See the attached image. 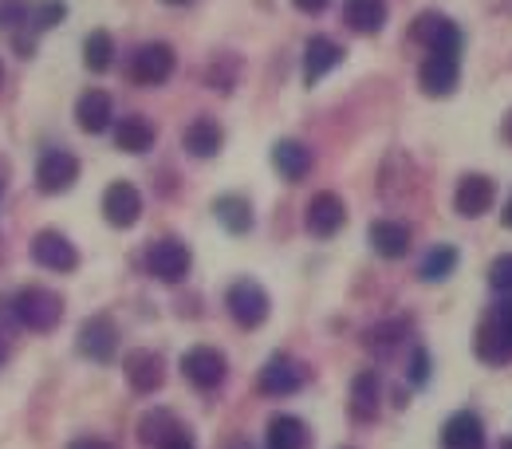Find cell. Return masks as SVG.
Listing matches in <instances>:
<instances>
[{
  "label": "cell",
  "instance_id": "d590c367",
  "mask_svg": "<svg viewBox=\"0 0 512 449\" xmlns=\"http://www.w3.org/2000/svg\"><path fill=\"white\" fill-rule=\"evenodd\" d=\"M158 449H193V442H190V434H186V430H174V434H170Z\"/></svg>",
  "mask_w": 512,
  "mask_h": 449
},
{
  "label": "cell",
  "instance_id": "60d3db41",
  "mask_svg": "<svg viewBox=\"0 0 512 449\" xmlns=\"http://www.w3.org/2000/svg\"><path fill=\"white\" fill-rule=\"evenodd\" d=\"M8 363V339H4V331H0V367Z\"/></svg>",
  "mask_w": 512,
  "mask_h": 449
},
{
  "label": "cell",
  "instance_id": "8d00e7d4",
  "mask_svg": "<svg viewBox=\"0 0 512 449\" xmlns=\"http://www.w3.org/2000/svg\"><path fill=\"white\" fill-rule=\"evenodd\" d=\"M414 383H426V351H414Z\"/></svg>",
  "mask_w": 512,
  "mask_h": 449
},
{
  "label": "cell",
  "instance_id": "52a82bcc",
  "mask_svg": "<svg viewBox=\"0 0 512 449\" xmlns=\"http://www.w3.org/2000/svg\"><path fill=\"white\" fill-rule=\"evenodd\" d=\"M190 264H193L190 245H182L178 237H162V241H154V245L146 249V268H150V276H158L162 284L186 280V276H190Z\"/></svg>",
  "mask_w": 512,
  "mask_h": 449
},
{
  "label": "cell",
  "instance_id": "2e32d148",
  "mask_svg": "<svg viewBox=\"0 0 512 449\" xmlns=\"http://www.w3.org/2000/svg\"><path fill=\"white\" fill-rule=\"evenodd\" d=\"M123 375H127L130 390H138V394H154V390H162L166 383V363H162V355L158 351H130L127 359H123Z\"/></svg>",
  "mask_w": 512,
  "mask_h": 449
},
{
  "label": "cell",
  "instance_id": "b9f144b4",
  "mask_svg": "<svg viewBox=\"0 0 512 449\" xmlns=\"http://www.w3.org/2000/svg\"><path fill=\"white\" fill-rule=\"evenodd\" d=\"M170 8H186V4H193V0H166Z\"/></svg>",
  "mask_w": 512,
  "mask_h": 449
},
{
  "label": "cell",
  "instance_id": "44dd1931",
  "mask_svg": "<svg viewBox=\"0 0 512 449\" xmlns=\"http://www.w3.org/2000/svg\"><path fill=\"white\" fill-rule=\"evenodd\" d=\"M343 64V48L331 36H312L304 44V83H320L323 75H331L335 67Z\"/></svg>",
  "mask_w": 512,
  "mask_h": 449
},
{
  "label": "cell",
  "instance_id": "ac0fdd59",
  "mask_svg": "<svg viewBox=\"0 0 512 449\" xmlns=\"http://www.w3.org/2000/svg\"><path fill=\"white\" fill-rule=\"evenodd\" d=\"M75 123H79L83 134H103V130L115 127V103H111V95L99 91V87L83 91L75 99Z\"/></svg>",
  "mask_w": 512,
  "mask_h": 449
},
{
  "label": "cell",
  "instance_id": "9a60e30c",
  "mask_svg": "<svg viewBox=\"0 0 512 449\" xmlns=\"http://www.w3.org/2000/svg\"><path fill=\"white\" fill-rule=\"evenodd\" d=\"M103 217L111 229H134L142 217V193L134 182H111L103 193Z\"/></svg>",
  "mask_w": 512,
  "mask_h": 449
},
{
  "label": "cell",
  "instance_id": "3957f363",
  "mask_svg": "<svg viewBox=\"0 0 512 449\" xmlns=\"http://www.w3.org/2000/svg\"><path fill=\"white\" fill-rule=\"evenodd\" d=\"M174 67H178L174 48L162 44V40H150V44L134 48V56H130V64H127V75H130V83H138V87H162V83L174 75Z\"/></svg>",
  "mask_w": 512,
  "mask_h": 449
},
{
  "label": "cell",
  "instance_id": "484cf974",
  "mask_svg": "<svg viewBox=\"0 0 512 449\" xmlns=\"http://www.w3.org/2000/svg\"><path fill=\"white\" fill-rule=\"evenodd\" d=\"M264 449H308V426L296 414H272Z\"/></svg>",
  "mask_w": 512,
  "mask_h": 449
},
{
  "label": "cell",
  "instance_id": "8992f818",
  "mask_svg": "<svg viewBox=\"0 0 512 449\" xmlns=\"http://www.w3.org/2000/svg\"><path fill=\"white\" fill-rule=\"evenodd\" d=\"M79 182V158L56 146V150H44L40 162H36V190L56 197V193H67L71 186Z\"/></svg>",
  "mask_w": 512,
  "mask_h": 449
},
{
  "label": "cell",
  "instance_id": "5bb4252c",
  "mask_svg": "<svg viewBox=\"0 0 512 449\" xmlns=\"http://www.w3.org/2000/svg\"><path fill=\"white\" fill-rule=\"evenodd\" d=\"M182 371L197 390H217L229 375V359L217 351V347H193L182 359Z\"/></svg>",
  "mask_w": 512,
  "mask_h": 449
},
{
  "label": "cell",
  "instance_id": "d6a6232c",
  "mask_svg": "<svg viewBox=\"0 0 512 449\" xmlns=\"http://www.w3.org/2000/svg\"><path fill=\"white\" fill-rule=\"evenodd\" d=\"M32 4L28 0H0V28H28Z\"/></svg>",
  "mask_w": 512,
  "mask_h": 449
},
{
  "label": "cell",
  "instance_id": "30bf717a",
  "mask_svg": "<svg viewBox=\"0 0 512 449\" xmlns=\"http://www.w3.org/2000/svg\"><path fill=\"white\" fill-rule=\"evenodd\" d=\"M343 225H347V205H343L339 193L323 190L308 201V209H304V229H308L312 237L331 241L335 233H343Z\"/></svg>",
  "mask_w": 512,
  "mask_h": 449
},
{
  "label": "cell",
  "instance_id": "e0dca14e",
  "mask_svg": "<svg viewBox=\"0 0 512 449\" xmlns=\"http://www.w3.org/2000/svg\"><path fill=\"white\" fill-rule=\"evenodd\" d=\"M272 166H276V174H280L284 182H304V178L312 174V166H316V154H312V146H304L300 138H280V142L272 146Z\"/></svg>",
  "mask_w": 512,
  "mask_h": 449
},
{
  "label": "cell",
  "instance_id": "ee69618b",
  "mask_svg": "<svg viewBox=\"0 0 512 449\" xmlns=\"http://www.w3.org/2000/svg\"><path fill=\"white\" fill-rule=\"evenodd\" d=\"M0 83H4V67H0Z\"/></svg>",
  "mask_w": 512,
  "mask_h": 449
},
{
  "label": "cell",
  "instance_id": "9c48e42d",
  "mask_svg": "<svg viewBox=\"0 0 512 449\" xmlns=\"http://www.w3.org/2000/svg\"><path fill=\"white\" fill-rule=\"evenodd\" d=\"M410 40L422 44L426 52L434 48H446V52H461V28L449 20L446 12H418L414 24H410Z\"/></svg>",
  "mask_w": 512,
  "mask_h": 449
},
{
  "label": "cell",
  "instance_id": "4dcf8cb0",
  "mask_svg": "<svg viewBox=\"0 0 512 449\" xmlns=\"http://www.w3.org/2000/svg\"><path fill=\"white\" fill-rule=\"evenodd\" d=\"M398 339H406V323H402V320L379 323V327H367V335H363V343H367L371 351H390Z\"/></svg>",
  "mask_w": 512,
  "mask_h": 449
},
{
  "label": "cell",
  "instance_id": "7bdbcfd3",
  "mask_svg": "<svg viewBox=\"0 0 512 449\" xmlns=\"http://www.w3.org/2000/svg\"><path fill=\"white\" fill-rule=\"evenodd\" d=\"M497 449H512V438H505V442H501Z\"/></svg>",
  "mask_w": 512,
  "mask_h": 449
},
{
  "label": "cell",
  "instance_id": "7402d4cb",
  "mask_svg": "<svg viewBox=\"0 0 512 449\" xmlns=\"http://www.w3.org/2000/svg\"><path fill=\"white\" fill-rule=\"evenodd\" d=\"M154 142H158V127L146 115H123L115 123V146L123 154H150Z\"/></svg>",
  "mask_w": 512,
  "mask_h": 449
},
{
  "label": "cell",
  "instance_id": "1f68e13d",
  "mask_svg": "<svg viewBox=\"0 0 512 449\" xmlns=\"http://www.w3.org/2000/svg\"><path fill=\"white\" fill-rule=\"evenodd\" d=\"M67 16V4L64 0H40L36 8H32V16H28V24L36 28V32H48V28H56L60 20Z\"/></svg>",
  "mask_w": 512,
  "mask_h": 449
},
{
  "label": "cell",
  "instance_id": "cb8c5ba5",
  "mask_svg": "<svg viewBox=\"0 0 512 449\" xmlns=\"http://www.w3.org/2000/svg\"><path fill=\"white\" fill-rule=\"evenodd\" d=\"M446 449H485V422L473 410H457L442 430Z\"/></svg>",
  "mask_w": 512,
  "mask_h": 449
},
{
  "label": "cell",
  "instance_id": "7c38bea8",
  "mask_svg": "<svg viewBox=\"0 0 512 449\" xmlns=\"http://www.w3.org/2000/svg\"><path fill=\"white\" fill-rule=\"evenodd\" d=\"M32 260L40 268H48V272H75L79 268V249L60 229H40L32 237Z\"/></svg>",
  "mask_w": 512,
  "mask_h": 449
},
{
  "label": "cell",
  "instance_id": "5b68a950",
  "mask_svg": "<svg viewBox=\"0 0 512 449\" xmlns=\"http://www.w3.org/2000/svg\"><path fill=\"white\" fill-rule=\"evenodd\" d=\"M225 308H229V316H233L237 327L256 331L260 323L268 320L272 300H268V292H264L256 280H237V284H229V292H225Z\"/></svg>",
  "mask_w": 512,
  "mask_h": 449
},
{
  "label": "cell",
  "instance_id": "f546056e",
  "mask_svg": "<svg viewBox=\"0 0 512 449\" xmlns=\"http://www.w3.org/2000/svg\"><path fill=\"white\" fill-rule=\"evenodd\" d=\"M453 268H457V249H453V245H434V249L422 257L418 276H422V280H430V284H438V280L453 276Z\"/></svg>",
  "mask_w": 512,
  "mask_h": 449
},
{
  "label": "cell",
  "instance_id": "ba28073f",
  "mask_svg": "<svg viewBox=\"0 0 512 449\" xmlns=\"http://www.w3.org/2000/svg\"><path fill=\"white\" fill-rule=\"evenodd\" d=\"M304 383H308V367L300 359H292V355H272L264 363L260 379H256L260 394H268V398H288V394H296Z\"/></svg>",
  "mask_w": 512,
  "mask_h": 449
},
{
  "label": "cell",
  "instance_id": "e575fe53",
  "mask_svg": "<svg viewBox=\"0 0 512 449\" xmlns=\"http://www.w3.org/2000/svg\"><path fill=\"white\" fill-rule=\"evenodd\" d=\"M296 4V12H304V16H320L331 8V0H292Z\"/></svg>",
  "mask_w": 512,
  "mask_h": 449
},
{
  "label": "cell",
  "instance_id": "f1b7e54d",
  "mask_svg": "<svg viewBox=\"0 0 512 449\" xmlns=\"http://www.w3.org/2000/svg\"><path fill=\"white\" fill-rule=\"evenodd\" d=\"M174 430H182V426H178V418H174L170 410H150V414H142V422H138V442L158 449Z\"/></svg>",
  "mask_w": 512,
  "mask_h": 449
},
{
  "label": "cell",
  "instance_id": "ab89813d",
  "mask_svg": "<svg viewBox=\"0 0 512 449\" xmlns=\"http://www.w3.org/2000/svg\"><path fill=\"white\" fill-rule=\"evenodd\" d=\"M501 225H505V229H512V197L505 201V209H501Z\"/></svg>",
  "mask_w": 512,
  "mask_h": 449
},
{
  "label": "cell",
  "instance_id": "6da1fadb",
  "mask_svg": "<svg viewBox=\"0 0 512 449\" xmlns=\"http://www.w3.org/2000/svg\"><path fill=\"white\" fill-rule=\"evenodd\" d=\"M12 316L20 327L28 331H52L64 320V296L52 292V288H40V284H28L12 296Z\"/></svg>",
  "mask_w": 512,
  "mask_h": 449
},
{
  "label": "cell",
  "instance_id": "277c9868",
  "mask_svg": "<svg viewBox=\"0 0 512 449\" xmlns=\"http://www.w3.org/2000/svg\"><path fill=\"white\" fill-rule=\"evenodd\" d=\"M457 83H461V52H446V48L426 52V60L418 67V87L430 99H449Z\"/></svg>",
  "mask_w": 512,
  "mask_h": 449
},
{
  "label": "cell",
  "instance_id": "ffe728a7",
  "mask_svg": "<svg viewBox=\"0 0 512 449\" xmlns=\"http://www.w3.org/2000/svg\"><path fill=\"white\" fill-rule=\"evenodd\" d=\"M182 146H186V154L193 158H217L221 154V146H225V130L217 119H209V115H197L190 127L182 130Z\"/></svg>",
  "mask_w": 512,
  "mask_h": 449
},
{
  "label": "cell",
  "instance_id": "4316f807",
  "mask_svg": "<svg viewBox=\"0 0 512 449\" xmlns=\"http://www.w3.org/2000/svg\"><path fill=\"white\" fill-rule=\"evenodd\" d=\"M379 394H383L379 375H375V371H359V375L351 379V414H355L359 422H375V414H379Z\"/></svg>",
  "mask_w": 512,
  "mask_h": 449
},
{
  "label": "cell",
  "instance_id": "836d02e7",
  "mask_svg": "<svg viewBox=\"0 0 512 449\" xmlns=\"http://www.w3.org/2000/svg\"><path fill=\"white\" fill-rule=\"evenodd\" d=\"M489 284H493L501 296H512V253L493 260V268H489Z\"/></svg>",
  "mask_w": 512,
  "mask_h": 449
},
{
  "label": "cell",
  "instance_id": "8fae6325",
  "mask_svg": "<svg viewBox=\"0 0 512 449\" xmlns=\"http://www.w3.org/2000/svg\"><path fill=\"white\" fill-rule=\"evenodd\" d=\"M119 351V327L111 316H91L79 323V355L91 363H111Z\"/></svg>",
  "mask_w": 512,
  "mask_h": 449
},
{
  "label": "cell",
  "instance_id": "4fadbf2b",
  "mask_svg": "<svg viewBox=\"0 0 512 449\" xmlns=\"http://www.w3.org/2000/svg\"><path fill=\"white\" fill-rule=\"evenodd\" d=\"M493 205H497V186H493L489 174H461V182H457V190H453V209H457L461 217L477 221V217H485Z\"/></svg>",
  "mask_w": 512,
  "mask_h": 449
},
{
  "label": "cell",
  "instance_id": "d4e9b609",
  "mask_svg": "<svg viewBox=\"0 0 512 449\" xmlns=\"http://www.w3.org/2000/svg\"><path fill=\"white\" fill-rule=\"evenodd\" d=\"M213 217H217L233 237H241V233L253 229V201H249L245 193H221V197L213 201Z\"/></svg>",
  "mask_w": 512,
  "mask_h": 449
},
{
  "label": "cell",
  "instance_id": "7a4b0ae2",
  "mask_svg": "<svg viewBox=\"0 0 512 449\" xmlns=\"http://www.w3.org/2000/svg\"><path fill=\"white\" fill-rule=\"evenodd\" d=\"M477 359L489 367H505L512 363V300H501L497 308L485 312V320L477 327Z\"/></svg>",
  "mask_w": 512,
  "mask_h": 449
},
{
  "label": "cell",
  "instance_id": "603a6c76",
  "mask_svg": "<svg viewBox=\"0 0 512 449\" xmlns=\"http://www.w3.org/2000/svg\"><path fill=\"white\" fill-rule=\"evenodd\" d=\"M386 0H343V24L359 36H375L386 28Z\"/></svg>",
  "mask_w": 512,
  "mask_h": 449
},
{
  "label": "cell",
  "instance_id": "d6986e66",
  "mask_svg": "<svg viewBox=\"0 0 512 449\" xmlns=\"http://www.w3.org/2000/svg\"><path fill=\"white\" fill-rule=\"evenodd\" d=\"M367 241H371V249L383 260H402L410 253V245H414V233H410V225L383 217V221H371Z\"/></svg>",
  "mask_w": 512,
  "mask_h": 449
},
{
  "label": "cell",
  "instance_id": "f35d334b",
  "mask_svg": "<svg viewBox=\"0 0 512 449\" xmlns=\"http://www.w3.org/2000/svg\"><path fill=\"white\" fill-rule=\"evenodd\" d=\"M501 138H505V142L512 146V111L505 115V119H501Z\"/></svg>",
  "mask_w": 512,
  "mask_h": 449
},
{
  "label": "cell",
  "instance_id": "74e56055",
  "mask_svg": "<svg viewBox=\"0 0 512 449\" xmlns=\"http://www.w3.org/2000/svg\"><path fill=\"white\" fill-rule=\"evenodd\" d=\"M67 449H111V446H107L103 438H75Z\"/></svg>",
  "mask_w": 512,
  "mask_h": 449
},
{
  "label": "cell",
  "instance_id": "83f0119b",
  "mask_svg": "<svg viewBox=\"0 0 512 449\" xmlns=\"http://www.w3.org/2000/svg\"><path fill=\"white\" fill-rule=\"evenodd\" d=\"M111 64H115V36L103 32V28H95L83 40V67L95 71V75H103V71H111Z\"/></svg>",
  "mask_w": 512,
  "mask_h": 449
}]
</instances>
